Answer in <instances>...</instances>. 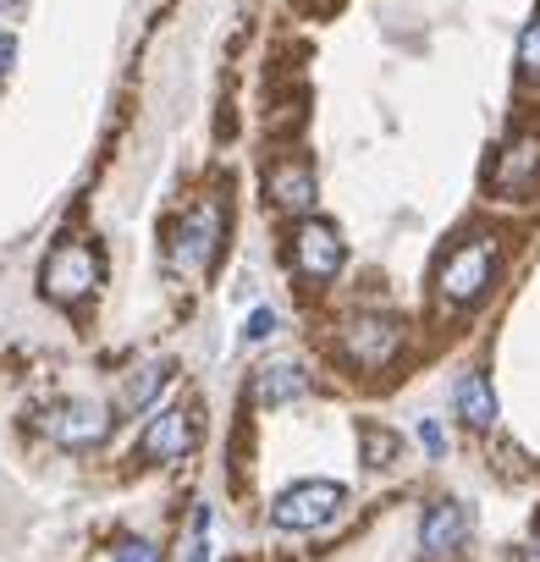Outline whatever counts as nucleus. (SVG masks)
<instances>
[{"label":"nucleus","instance_id":"nucleus-1","mask_svg":"<svg viewBox=\"0 0 540 562\" xmlns=\"http://www.w3.org/2000/svg\"><path fill=\"white\" fill-rule=\"evenodd\" d=\"M496 265H502L496 232H469L458 248H447V259H441V270H436V299H441V310H474V304L491 293Z\"/></svg>","mask_w":540,"mask_h":562},{"label":"nucleus","instance_id":"nucleus-2","mask_svg":"<svg viewBox=\"0 0 540 562\" xmlns=\"http://www.w3.org/2000/svg\"><path fill=\"white\" fill-rule=\"evenodd\" d=\"M100 288V248L94 243H83V237H67V243H56L50 254H45V265H40V293L50 299V304H83L89 293Z\"/></svg>","mask_w":540,"mask_h":562},{"label":"nucleus","instance_id":"nucleus-3","mask_svg":"<svg viewBox=\"0 0 540 562\" xmlns=\"http://www.w3.org/2000/svg\"><path fill=\"white\" fill-rule=\"evenodd\" d=\"M288 254H293V270H299L304 281H331V276L348 265V243H342V232H337L331 221H320V215H299Z\"/></svg>","mask_w":540,"mask_h":562},{"label":"nucleus","instance_id":"nucleus-4","mask_svg":"<svg viewBox=\"0 0 540 562\" xmlns=\"http://www.w3.org/2000/svg\"><path fill=\"white\" fill-rule=\"evenodd\" d=\"M342 502H348V491L337 480H299V485H288L277 496L270 524L277 529H320V524H331L342 513Z\"/></svg>","mask_w":540,"mask_h":562},{"label":"nucleus","instance_id":"nucleus-5","mask_svg":"<svg viewBox=\"0 0 540 562\" xmlns=\"http://www.w3.org/2000/svg\"><path fill=\"white\" fill-rule=\"evenodd\" d=\"M342 353L359 370H386L403 353V321H392V315H348L342 321Z\"/></svg>","mask_w":540,"mask_h":562},{"label":"nucleus","instance_id":"nucleus-6","mask_svg":"<svg viewBox=\"0 0 540 562\" xmlns=\"http://www.w3.org/2000/svg\"><path fill=\"white\" fill-rule=\"evenodd\" d=\"M193 447H199V408H193V403L160 408V414L144 425V436H138V452H144L149 463H177V458H188Z\"/></svg>","mask_w":540,"mask_h":562},{"label":"nucleus","instance_id":"nucleus-7","mask_svg":"<svg viewBox=\"0 0 540 562\" xmlns=\"http://www.w3.org/2000/svg\"><path fill=\"white\" fill-rule=\"evenodd\" d=\"M221 232H226V215H221V199H204L182 215L177 226V243H171V265L177 270H204L221 248Z\"/></svg>","mask_w":540,"mask_h":562},{"label":"nucleus","instance_id":"nucleus-8","mask_svg":"<svg viewBox=\"0 0 540 562\" xmlns=\"http://www.w3.org/2000/svg\"><path fill=\"white\" fill-rule=\"evenodd\" d=\"M491 188L502 199H529L540 188V138L535 133H513L496 160H491Z\"/></svg>","mask_w":540,"mask_h":562},{"label":"nucleus","instance_id":"nucleus-9","mask_svg":"<svg viewBox=\"0 0 540 562\" xmlns=\"http://www.w3.org/2000/svg\"><path fill=\"white\" fill-rule=\"evenodd\" d=\"M45 430H50V441H56V447L83 452V447H100V441L111 436V414H105V408H94V403H61V408H50V414H45Z\"/></svg>","mask_w":540,"mask_h":562},{"label":"nucleus","instance_id":"nucleus-10","mask_svg":"<svg viewBox=\"0 0 540 562\" xmlns=\"http://www.w3.org/2000/svg\"><path fill=\"white\" fill-rule=\"evenodd\" d=\"M463 540H469V507L452 502V496L430 502V513L419 518V546H425V557H430V562H447V557L463 551Z\"/></svg>","mask_w":540,"mask_h":562},{"label":"nucleus","instance_id":"nucleus-11","mask_svg":"<svg viewBox=\"0 0 540 562\" xmlns=\"http://www.w3.org/2000/svg\"><path fill=\"white\" fill-rule=\"evenodd\" d=\"M265 193H270V204L288 210V215H315V199H320L315 166L310 160H277L265 171Z\"/></svg>","mask_w":540,"mask_h":562},{"label":"nucleus","instance_id":"nucleus-12","mask_svg":"<svg viewBox=\"0 0 540 562\" xmlns=\"http://www.w3.org/2000/svg\"><path fill=\"white\" fill-rule=\"evenodd\" d=\"M452 408L474 425V430H491L496 425V392H491V375L485 370H463L452 381Z\"/></svg>","mask_w":540,"mask_h":562},{"label":"nucleus","instance_id":"nucleus-13","mask_svg":"<svg viewBox=\"0 0 540 562\" xmlns=\"http://www.w3.org/2000/svg\"><path fill=\"white\" fill-rule=\"evenodd\" d=\"M310 392V370L304 364H293V359H282V364H265V370H254V397L259 403H299Z\"/></svg>","mask_w":540,"mask_h":562},{"label":"nucleus","instance_id":"nucleus-14","mask_svg":"<svg viewBox=\"0 0 540 562\" xmlns=\"http://www.w3.org/2000/svg\"><path fill=\"white\" fill-rule=\"evenodd\" d=\"M166 381H171V364H138V370L122 381L116 408H122V414H149V408H155V397L166 392Z\"/></svg>","mask_w":540,"mask_h":562},{"label":"nucleus","instance_id":"nucleus-15","mask_svg":"<svg viewBox=\"0 0 540 562\" xmlns=\"http://www.w3.org/2000/svg\"><path fill=\"white\" fill-rule=\"evenodd\" d=\"M359 458H364L370 469H392V463L403 458V436L386 430V425H375V419H364V425H359Z\"/></svg>","mask_w":540,"mask_h":562},{"label":"nucleus","instance_id":"nucleus-16","mask_svg":"<svg viewBox=\"0 0 540 562\" xmlns=\"http://www.w3.org/2000/svg\"><path fill=\"white\" fill-rule=\"evenodd\" d=\"M518 72L540 83V18H535V23L518 34Z\"/></svg>","mask_w":540,"mask_h":562},{"label":"nucleus","instance_id":"nucleus-17","mask_svg":"<svg viewBox=\"0 0 540 562\" xmlns=\"http://www.w3.org/2000/svg\"><path fill=\"white\" fill-rule=\"evenodd\" d=\"M111 562H160V546L144 540V535H127V540L111 546Z\"/></svg>","mask_w":540,"mask_h":562},{"label":"nucleus","instance_id":"nucleus-18","mask_svg":"<svg viewBox=\"0 0 540 562\" xmlns=\"http://www.w3.org/2000/svg\"><path fill=\"white\" fill-rule=\"evenodd\" d=\"M277 326H282V321H277V310H254V315H248V326H243V337H248V342H265Z\"/></svg>","mask_w":540,"mask_h":562},{"label":"nucleus","instance_id":"nucleus-19","mask_svg":"<svg viewBox=\"0 0 540 562\" xmlns=\"http://www.w3.org/2000/svg\"><path fill=\"white\" fill-rule=\"evenodd\" d=\"M419 441H425V452H430V458H447V436H441V425H436V419H425V425H419Z\"/></svg>","mask_w":540,"mask_h":562},{"label":"nucleus","instance_id":"nucleus-20","mask_svg":"<svg viewBox=\"0 0 540 562\" xmlns=\"http://www.w3.org/2000/svg\"><path fill=\"white\" fill-rule=\"evenodd\" d=\"M12 50H18V45H12V34H7V40H0V72L12 67Z\"/></svg>","mask_w":540,"mask_h":562},{"label":"nucleus","instance_id":"nucleus-21","mask_svg":"<svg viewBox=\"0 0 540 562\" xmlns=\"http://www.w3.org/2000/svg\"><path fill=\"white\" fill-rule=\"evenodd\" d=\"M524 562H540V540H529V546H524Z\"/></svg>","mask_w":540,"mask_h":562}]
</instances>
